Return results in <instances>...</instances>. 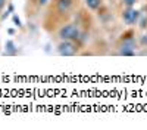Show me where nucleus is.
Here are the masks:
<instances>
[{"instance_id": "7ed1b4c3", "label": "nucleus", "mask_w": 147, "mask_h": 130, "mask_svg": "<svg viewBox=\"0 0 147 130\" xmlns=\"http://www.w3.org/2000/svg\"><path fill=\"white\" fill-rule=\"evenodd\" d=\"M81 44L77 42H72V40H59L57 46H56V52L60 56H75L80 53L81 50Z\"/></svg>"}, {"instance_id": "6e6552de", "label": "nucleus", "mask_w": 147, "mask_h": 130, "mask_svg": "<svg viewBox=\"0 0 147 130\" xmlns=\"http://www.w3.org/2000/svg\"><path fill=\"white\" fill-rule=\"evenodd\" d=\"M140 44H141V46H147V33L140 39Z\"/></svg>"}, {"instance_id": "20e7f679", "label": "nucleus", "mask_w": 147, "mask_h": 130, "mask_svg": "<svg viewBox=\"0 0 147 130\" xmlns=\"http://www.w3.org/2000/svg\"><path fill=\"white\" fill-rule=\"evenodd\" d=\"M140 10H137L136 7H124L121 14V18L124 21L125 25H137L138 21H140Z\"/></svg>"}, {"instance_id": "423d86ee", "label": "nucleus", "mask_w": 147, "mask_h": 130, "mask_svg": "<svg viewBox=\"0 0 147 130\" xmlns=\"http://www.w3.org/2000/svg\"><path fill=\"white\" fill-rule=\"evenodd\" d=\"M137 2L138 0H122V5H124L125 7H134Z\"/></svg>"}, {"instance_id": "39448f33", "label": "nucleus", "mask_w": 147, "mask_h": 130, "mask_svg": "<svg viewBox=\"0 0 147 130\" xmlns=\"http://www.w3.org/2000/svg\"><path fill=\"white\" fill-rule=\"evenodd\" d=\"M84 5L90 12H96L102 7L103 0H84Z\"/></svg>"}, {"instance_id": "0eeeda50", "label": "nucleus", "mask_w": 147, "mask_h": 130, "mask_svg": "<svg viewBox=\"0 0 147 130\" xmlns=\"http://www.w3.org/2000/svg\"><path fill=\"white\" fill-rule=\"evenodd\" d=\"M7 3H9V0H0V16L5 12V7L7 6Z\"/></svg>"}, {"instance_id": "f257e3e1", "label": "nucleus", "mask_w": 147, "mask_h": 130, "mask_svg": "<svg viewBox=\"0 0 147 130\" xmlns=\"http://www.w3.org/2000/svg\"><path fill=\"white\" fill-rule=\"evenodd\" d=\"M78 0H50L43 14V28L49 34H55L63 24L72 21Z\"/></svg>"}, {"instance_id": "f03ea898", "label": "nucleus", "mask_w": 147, "mask_h": 130, "mask_svg": "<svg viewBox=\"0 0 147 130\" xmlns=\"http://www.w3.org/2000/svg\"><path fill=\"white\" fill-rule=\"evenodd\" d=\"M56 39L57 40H72V42H77L82 46V43L87 39V34H85L82 25L75 19V21H69L66 24H63L56 33Z\"/></svg>"}]
</instances>
